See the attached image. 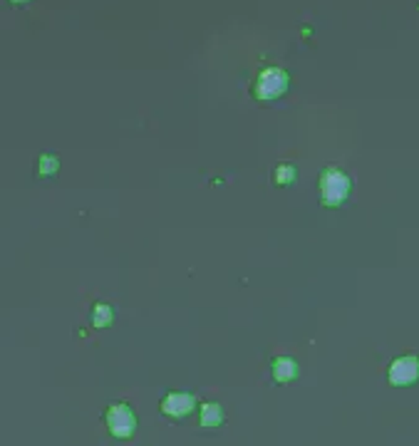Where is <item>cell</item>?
I'll list each match as a JSON object with an SVG mask.
<instances>
[{
	"label": "cell",
	"instance_id": "cell-1",
	"mask_svg": "<svg viewBox=\"0 0 419 446\" xmlns=\"http://www.w3.org/2000/svg\"><path fill=\"white\" fill-rule=\"evenodd\" d=\"M350 189H352L350 176L345 171L335 169V166L325 169L323 176H320V198H323V204L328 209L345 204L347 196H350Z\"/></svg>",
	"mask_w": 419,
	"mask_h": 446
},
{
	"label": "cell",
	"instance_id": "cell-4",
	"mask_svg": "<svg viewBox=\"0 0 419 446\" xmlns=\"http://www.w3.org/2000/svg\"><path fill=\"white\" fill-rule=\"evenodd\" d=\"M387 379L392 387H409L419 379V357L404 355L395 360L387 369Z\"/></svg>",
	"mask_w": 419,
	"mask_h": 446
},
{
	"label": "cell",
	"instance_id": "cell-8",
	"mask_svg": "<svg viewBox=\"0 0 419 446\" xmlns=\"http://www.w3.org/2000/svg\"><path fill=\"white\" fill-rule=\"evenodd\" d=\"M112 320H114V310L107 305V303H97L95 308H92V325L95 328H109L112 325Z\"/></svg>",
	"mask_w": 419,
	"mask_h": 446
},
{
	"label": "cell",
	"instance_id": "cell-5",
	"mask_svg": "<svg viewBox=\"0 0 419 446\" xmlns=\"http://www.w3.org/2000/svg\"><path fill=\"white\" fill-rule=\"evenodd\" d=\"M161 414L169 419H187L196 409V397L189 392H169L159 404Z\"/></svg>",
	"mask_w": 419,
	"mask_h": 446
},
{
	"label": "cell",
	"instance_id": "cell-7",
	"mask_svg": "<svg viewBox=\"0 0 419 446\" xmlns=\"http://www.w3.org/2000/svg\"><path fill=\"white\" fill-rule=\"evenodd\" d=\"M198 409H201V412H198V424H201L204 429H216V427H221L223 424L221 404H216V401H204Z\"/></svg>",
	"mask_w": 419,
	"mask_h": 446
},
{
	"label": "cell",
	"instance_id": "cell-3",
	"mask_svg": "<svg viewBox=\"0 0 419 446\" xmlns=\"http://www.w3.org/2000/svg\"><path fill=\"white\" fill-rule=\"evenodd\" d=\"M104 424H107L109 434L114 439H132L136 431V414L129 404L119 401V404H112L104 412Z\"/></svg>",
	"mask_w": 419,
	"mask_h": 446
},
{
	"label": "cell",
	"instance_id": "cell-9",
	"mask_svg": "<svg viewBox=\"0 0 419 446\" xmlns=\"http://www.w3.org/2000/svg\"><path fill=\"white\" fill-rule=\"evenodd\" d=\"M60 171V159L55 154H40L38 159V174L40 176H55Z\"/></svg>",
	"mask_w": 419,
	"mask_h": 446
},
{
	"label": "cell",
	"instance_id": "cell-2",
	"mask_svg": "<svg viewBox=\"0 0 419 446\" xmlns=\"http://www.w3.org/2000/svg\"><path fill=\"white\" fill-rule=\"evenodd\" d=\"M290 85V77L283 67H266L258 77H255L253 85V97L261 99V102H271V99H278L283 97L285 90Z\"/></svg>",
	"mask_w": 419,
	"mask_h": 446
},
{
	"label": "cell",
	"instance_id": "cell-6",
	"mask_svg": "<svg viewBox=\"0 0 419 446\" xmlns=\"http://www.w3.org/2000/svg\"><path fill=\"white\" fill-rule=\"evenodd\" d=\"M298 374H301V367L293 357H276L273 360V379L278 384L293 382V379H298Z\"/></svg>",
	"mask_w": 419,
	"mask_h": 446
},
{
	"label": "cell",
	"instance_id": "cell-11",
	"mask_svg": "<svg viewBox=\"0 0 419 446\" xmlns=\"http://www.w3.org/2000/svg\"><path fill=\"white\" fill-rule=\"evenodd\" d=\"M10 3H15V6H23V3H30V0H10Z\"/></svg>",
	"mask_w": 419,
	"mask_h": 446
},
{
	"label": "cell",
	"instance_id": "cell-10",
	"mask_svg": "<svg viewBox=\"0 0 419 446\" xmlns=\"http://www.w3.org/2000/svg\"><path fill=\"white\" fill-rule=\"evenodd\" d=\"M295 166L290 164H278L276 171H273V181H276L278 186H288V184H293L295 181Z\"/></svg>",
	"mask_w": 419,
	"mask_h": 446
}]
</instances>
